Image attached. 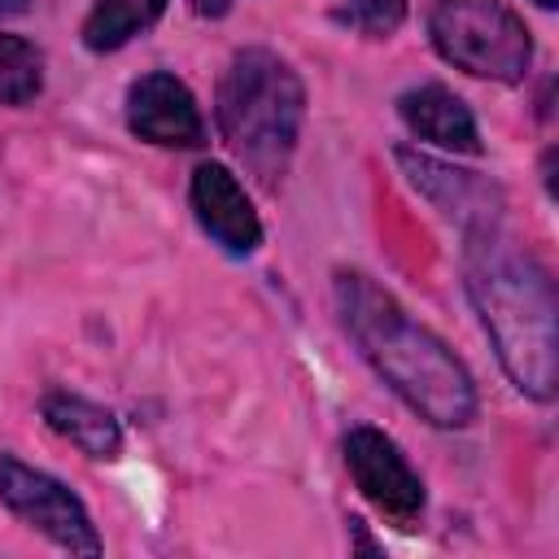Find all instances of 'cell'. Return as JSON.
<instances>
[{
	"label": "cell",
	"instance_id": "1",
	"mask_svg": "<svg viewBox=\"0 0 559 559\" xmlns=\"http://www.w3.org/2000/svg\"><path fill=\"white\" fill-rule=\"evenodd\" d=\"M336 310L362 358L384 376V384L437 428H463L476 415V384L467 367L415 323L380 284L358 271L336 275Z\"/></svg>",
	"mask_w": 559,
	"mask_h": 559
},
{
	"label": "cell",
	"instance_id": "2",
	"mask_svg": "<svg viewBox=\"0 0 559 559\" xmlns=\"http://www.w3.org/2000/svg\"><path fill=\"white\" fill-rule=\"evenodd\" d=\"M467 293L515 389L550 402L559 380V306L550 275L493 227L467 245Z\"/></svg>",
	"mask_w": 559,
	"mask_h": 559
},
{
	"label": "cell",
	"instance_id": "3",
	"mask_svg": "<svg viewBox=\"0 0 559 559\" xmlns=\"http://www.w3.org/2000/svg\"><path fill=\"white\" fill-rule=\"evenodd\" d=\"M306 92L293 66L266 48H245L231 57L218 83V131L227 148L275 188L288 170L297 131H301Z\"/></svg>",
	"mask_w": 559,
	"mask_h": 559
},
{
	"label": "cell",
	"instance_id": "4",
	"mask_svg": "<svg viewBox=\"0 0 559 559\" xmlns=\"http://www.w3.org/2000/svg\"><path fill=\"white\" fill-rule=\"evenodd\" d=\"M428 35L450 66L476 79L520 83L533 61L524 22L498 0H432Z\"/></svg>",
	"mask_w": 559,
	"mask_h": 559
},
{
	"label": "cell",
	"instance_id": "5",
	"mask_svg": "<svg viewBox=\"0 0 559 559\" xmlns=\"http://www.w3.org/2000/svg\"><path fill=\"white\" fill-rule=\"evenodd\" d=\"M0 502L26 520L35 533H44L48 542H57L61 550L74 555H100V537L83 511V502L48 472L26 467L13 454H0Z\"/></svg>",
	"mask_w": 559,
	"mask_h": 559
},
{
	"label": "cell",
	"instance_id": "6",
	"mask_svg": "<svg viewBox=\"0 0 559 559\" xmlns=\"http://www.w3.org/2000/svg\"><path fill=\"white\" fill-rule=\"evenodd\" d=\"M345 467L362 489V498L384 515L406 524L424 511V480L411 472L402 450L380 428H354L345 437Z\"/></svg>",
	"mask_w": 559,
	"mask_h": 559
},
{
	"label": "cell",
	"instance_id": "7",
	"mask_svg": "<svg viewBox=\"0 0 559 559\" xmlns=\"http://www.w3.org/2000/svg\"><path fill=\"white\" fill-rule=\"evenodd\" d=\"M397 162L406 170V179L445 214L454 218L459 227H467L472 236L476 231H493L498 218H502V192L493 183H485L480 175L472 170H454L428 153H415V148H397Z\"/></svg>",
	"mask_w": 559,
	"mask_h": 559
},
{
	"label": "cell",
	"instance_id": "8",
	"mask_svg": "<svg viewBox=\"0 0 559 559\" xmlns=\"http://www.w3.org/2000/svg\"><path fill=\"white\" fill-rule=\"evenodd\" d=\"M127 127L140 140L166 144V148H201L205 144V122H201V109H197L192 92L166 70H153V74L131 83Z\"/></svg>",
	"mask_w": 559,
	"mask_h": 559
},
{
	"label": "cell",
	"instance_id": "9",
	"mask_svg": "<svg viewBox=\"0 0 559 559\" xmlns=\"http://www.w3.org/2000/svg\"><path fill=\"white\" fill-rule=\"evenodd\" d=\"M192 210H197V223L227 253H253L262 245V223L227 166L205 162L192 170Z\"/></svg>",
	"mask_w": 559,
	"mask_h": 559
},
{
	"label": "cell",
	"instance_id": "10",
	"mask_svg": "<svg viewBox=\"0 0 559 559\" xmlns=\"http://www.w3.org/2000/svg\"><path fill=\"white\" fill-rule=\"evenodd\" d=\"M397 109H402V122L419 140H428L437 148H454V153H480V135H476V122H472L467 105L454 92H445L441 83L411 87L397 100Z\"/></svg>",
	"mask_w": 559,
	"mask_h": 559
},
{
	"label": "cell",
	"instance_id": "11",
	"mask_svg": "<svg viewBox=\"0 0 559 559\" xmlns=\"http://www.w3.org/2000/svg\"><path fill=\"white\" fill-rule=\"evenodd\" d=\"M44 419L52 424V432H61L66 441H74L87 459H114L122 450V432H118V419L79 397V393H48L44 397Z\"/></svg>",
	"mask_w": 559,
	"mask_h": 559
},
{
	"label": "cell",
	"instance_id": "12",
	"mask_svg": "<svg viewBox=\"0 0 559 559\" xmlns=\"http://www.w3.org/2000/svg\"><path fill=\"white\" fill-rule=\"evenodd\" d=\"M162 9H166V0H100L92 9V17L83 22V44L92 52H114L131 35L153 26L162 17Z\"/></svg>",
	"mask_w": 559,
	"mask_h": 559
},
{
	"label": "cell",
	"instance_id": "13",
	"mask_svg": "<svg viewBox=\"0 0 559 559\" xmlns=\"http://www.w3.org/2000/svg\"><path fill=\"white\" fill-rule=\"evenodd\" d=\"M44 87V57L22 35H0V105H26Z\"/></svg>",
	"mask_w": 559,
	"mask_h": 559
},
{
	"label": "cell",
	"instance_id": "14",
	"mask_svg": "<svg viewBox=\"0 0 559 559\" xmlns=\"http://www.w3.org/2000/svg\"><path fill=\"white\" fill-rule=\"evenodd\" d=\"M402 17H406V0H341V9H336L341 26L371 35V39L393 35L402 26Z\"/></svg>",
	"mask_w": 559,
	"mask_h": 559
},
{
	"label": "cell",
	"instance_id": "15",
	"mask_svg": "<svg viewBox=\"0 0 559 559\" xmlns=\"http://www.w3.org/2000/svg\"><path fill=\"white\" fill-rule=\"evenodd\" d=\"M188 4H192L201 17H218V13H227V9H231V0H188Z\"/></svg>",
	"mask_w": 559,
	"mask_h": 559
},
{
	"label": "cell",
	"instance_id": "16",
	"mask_svg": "<svg viewBox=\"0 0 559 559\" xmlns=\"http://www.w3.org/2000/svg\"><path fill=\"white\" fill-rule=\"evenodd\" d=\"M31 0H0V17H13V13H26Z\"/></svg>",
	"mask_w": 559,
	"mask_h": 559
},
{
	"label": "cell",
	"instance_id": "17",
	"mask_svg": "<svg viewBox=\"0 0 559 559\" xmlns=\"http://www.w3.org/2000/svg\"><path fill=\"white\" fill-rule=\"evenodd\" d=\"M537 4H542V9H555V4H559V0H537Z\"/></svg>",
	"mask_w": 559,
	"mask_h": 559
}]
</instances>
